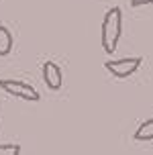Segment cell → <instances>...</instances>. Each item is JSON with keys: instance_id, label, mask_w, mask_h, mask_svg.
<instances>
[{"instance_id": "4", "label": "cell", "mask_w": 153, "mask_h": 155, "mask_svg": "<svg viewBox=\"0 0 153 155\" xmlns=\"http://www.w3.org/2000/svg\"><path fill=\"white\" fill-rule=\"evenodd\" d=\"M43 80H45V86L49 90H59L63 80H61V70L59 65L53 61H45L43 63Z\"/></svg>"}, {"instance_id": "5", "label": "cell", "mask_w": 153, "mask_h": 155, "mask_svg": "<svg viewBox=\"0 0 153 155\" xmlns=\"http://www.w3.org/2000/svg\"><path fill=\"white\" fill-rule=\"evenodd\" d=\"M12 51V33L4 25H0V57H4Z\"/></svg>"}, {"instance_id": "7", "label": "cell", "mask_w": 153, "mask_h": 155, "mask_svg": "<svg viewBox=\"0 0 153 155\" xmlns=\"http://www.w3.org/2000/svg\"><path fill=\"white\" fill-rule=\"evenodd\" d=\"M0 155H21V147L6 143V145H0Z\"/></svg>"}, {"instance_id": "1", "label": "cell", "mask_w": 153, "mask_h": 155, "mask_svg": "<svg viewBox=\"0 0 153 155\" xmlns=\"http://www.w3.org/2000/svg\"><path fill=\"white\" fill-rule=\"evenodd\" d=\"M122 35V10L118 6H112L106 10L102 18V49L106 53H115L116 45Z\"/></svg>"}, {"instance_id": "6", "label": "cell", "mask_w": 153, "mask_h": 155, "mask_svg": "<svg viewBox=\"0 0 153 155\" xmlns=\"http://www.w3.org/2000/svg\"><path fill=\"white\" fill-rule=\"evenodd\" d=\"M135 139L137 141H153V118L139 124V129L135 131Z\"/></svg>"}, {"instance_id": "8", "label": "cell", "mask_w": 153, "mask_h": 155, "mask_svg": "<svg viewBox=\"0 0 153 155\" xmlns=\"http://www.w3.org/2000/svg\"><path fill=\"white\" fill-rule=\"evenodd\" d=\"M133 6H147V4H153V0H131Z\"/></svg>"}, {"instance_id": "2", "label": "cell", "mask_w": 153, "mask_h": 155, "mask_svg": "<svg viewBox=\"0 0 153 155\" xmlns=\"http://www.w3.org/2000/svg\"><path fill=\"white\" fill-rule=\"evenodd\" d=\"M0 90H4L8 96L23 98V100L29 102H39V98H41L37 90L23 80H0Z\"/></svg>"}, {"instance_id": "3", "label": "cell", "mask_w": 153, "mask_h": 155, "mask_svg": "<svg viewBox=\"0 0 153 155\" xmlns=\"http://www.w3.org/2000/svg\"><path fill=\"white\" fill-rule=\"evenodd\" d=\"M141 63H143L141 57H125V59H110V61L104 63V68L115 78L125 80V78H131L135 71H139Z\"/></svg>"}]
</instances>
